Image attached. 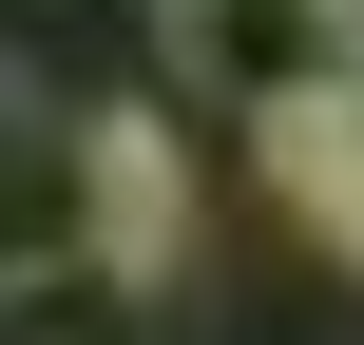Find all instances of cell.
<instances>
[{
    "instance_id": "1",
    "label": "cell",
    "mask_w": 364,
    "mask_h": 345,
    "mask_svg": "<svg viewBox=\"0 0 364 345\" xmlns=\"http://www.w3.org/2000/svg\"><path fill=\"white\" fill-rule=\"evenodd\" d=\"M58 192H77V269H115V288H173L192 269V154H173V115L58 134Z\"/></svg>"
},
{
    "instance_id": "2",
    "label": "cell",
    "mask_w": 364,
    "mask_h": 345,
    "mask_svg": "<svg viewBox=\"0 0 364 345\" xmlns=\"http://www.w3.org/2000/svg\"><path fill=\"white\" fill-rule=\"evenodd\" d=\"M154 38H173V77L230 96V115H307V96L364 58L346 0H154Z\"/></svg>"
},
{
    "instance_id": "3",
    "label": "cell",
    "mask_w": 364,
    "mask_h": 345,
    "mask_svg": "<svg viewBox=\"0 0 364 345\" xmlns=\"http://www.w3.org/2000/svg\"><path fill=\"white\" fill-rule=\"evenodd\" d=\"M269 154H288V192L326 211V250L364 269V58L326 77V96H307V115H269Z\"/></svg>"
},
{
    "instance_id": "4",
    "label": "cell",
    "mask_w": 364,
    "mask_h": 345,
    "mask_svg": "<svg viewBox=\"0 0 364 345\" xmlns=\"http://www.w3.org/2000/svg\"><path fill=\"white\" fill-rule=\"evenodd\" d=\"M58 250H77V192H58V134H38L19 96H0V288H19V269H58Z\"/></svg>"
},
{
    "instance_id": "5",
    "label": "cell",
    "mask_w": 364,
    "mask_h": 345,
    "mask_svg": "<svg viewBox=\"0 0 364 345\" xmlns=\"http://www.w3.org/2000/svg\"><path fill=\"white\" fill-rule=\"evenodd\" d=\"M346 19H364V0H346Z\"/></svg>"
}]
</instances>
